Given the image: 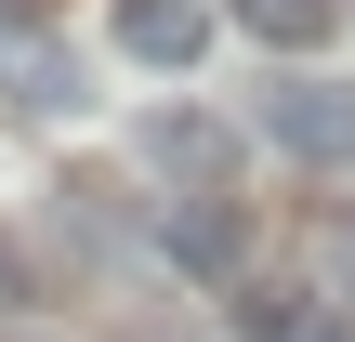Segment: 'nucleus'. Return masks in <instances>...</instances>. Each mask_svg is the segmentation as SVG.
Masks as SVG:
<instances>
[{
  "label": "nucleus",
  "instance_id": "nucleus-1",
  "mask_svg": "<svg viewBox=\"0 0 355 342\" xmlns=\"http://www.w3.org/2000/svg\"><path fill=\"white\" fill-rule=\"evenodd\" d=\"M158 264H171L184 290H237V277H250V211H237V185H184V198L158 211Z\"/></svg>",
  "mask_w": 355,
  "mask_h": 342
},
{
  "label": "nucleus",
  "instance_id": "nucleus-2",
  "mask_svg": "<svg viewBox=\"0 0 355 342\" xmlns=\"http://www.w3.org/2000/svg\"><path fill=\"white\" fill-rule=\"evenodd\" d=\"M224 330L237 342H355L343 290H303V277H237L224 290Z\"/></svg>",
  "mask_w": 355,
  "mask_h": 342
},
{
  "label": "nucleus",
  "instance_id": "nucleus-3",
  "mask_svg": "<svg viewBox=\"0 0 355 342\" xmlns=\"http://www.w3.org/2000/svg\"><path fill=\"white\" fill-rule=\"evenodd\" d=\"M132 158H145L158 185H237V132H224L211 105H145V119H132Z\"/></svg>",
  "mask_w": 355,
  "mask_h": 342
},
{
  "label": "nucleus",
  "instance_id": "nucleus-4",
  "mask_svg": "<svg viewBox=\"0 0 355 342\" xmlns=\"http://www.w3.org/2000/svg\"><path fill=\"white\" fill-rule=\"evenodd\" d=\"M0 105H13V119H79L92 79H79V53H66L53 26H13V13H0Z\"/></svg>",
  "mask_w": 355,
  "mask_h": 342
},
{
  "label": "nucleus",
  "instance_id": "nucleus-5",
  "mask_svg": "<svg viewBox=\"0 0 355 342\" xmlns=\"http://www.w3.org/2000/svg\"><path fill=\"white\" fill-rule=\"evenodd\" d=\"M263 132L303 145V158H355V79H263Z\"/></svg>",
  "mask_w": 355,
  "mask_h": 342
},
{
  "label": "nucleus",
  "instance_id": "nucleus-6",
  "mask_svg": "<svg viewBox=\"0 0 355 342\" xmlns=\"http://www.w3.org/2000/svg\"><path fill=\"white\" fill-rule=\"evenodd\" d=\"M105 26H119L132 66H198L211 53V0H105Z\"/></svg>",
  "mask_w": 355,
  "mask_h": 342
},
{
  "label": "nucleus",
  "instance_id": "nucleus-7",
  "mask_svg": "<svg viewBox=\"0 0 355 342\" xmlns=\"http://www.w3.org/2000/svg\"><path fill=\"white\" fill-rule=\"evenodd\" d=\"M237 26L277 40V53H316V40H329V0H237Z\"/></svg>",
  "mask_w": 355,
  "mask_h": 342
},
{
  "label": "nucleus",
  "instance_id": "nucleus-8",
  "mask_svg": "<svg viewBox=\"0 0 355 342\" xmlns=\"http://www.w3.org/2000/svg\"><path fill=\"white\" fill-rule=\"evenodd\" d=\"M0 303H13V316H26V303H40V250H26V237H13V224H0Z\"/></svg>",
  "mask_w": 355,
  "mask_h": 342
},
{
  "label": "nucleus",
  "instance_id": "nucleus-9",
  "mask_svg": "<svg viewBox=\"0 0 355 342\" xmlns=\"http://www.w3.org/2000/svg\"><path fill=\"white\" fill-rule=\"evenodd\" d=\"M316 277H329V290L355 303V224H316Z\"/></svg>",
  "mask_w": 355,
  "mask_h": 342
}]
</instances>
